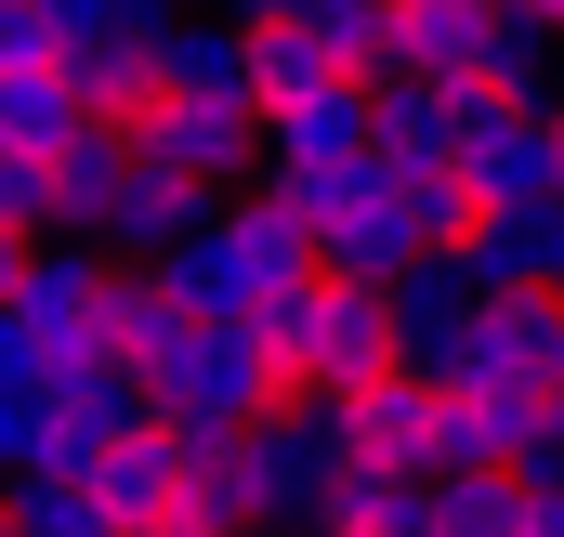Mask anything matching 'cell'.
Segmentation results:
<instances>
[{"label": "cell", "instance_id": "8fae6325", "mask_svg": "<svg viewBox=\"0 0 564 537\" xmlns=\"http://www.w3.org/2000/svg\"><path fill=\"white\" fill-rule=\"evenodd\" d=\"M210 210H224V197H197V184H171L158 157H132V171H119V197H106V237H93V250H119V263L158 275L197 223H210Z\"/></svg>", "mask_w": 564, "mask_h": 537}, {"label": "cell", "instance_id": "30bf717a", "mask_svg": "<svg viewBox=\"0 0 564 537\" xmlns=\"http://www.w3.org/2000/svg\"><path fill=\"white\" fill-rule=\"evenodd\" d=\"M459 263L486 302H512V288H552L564 302V197H525V210H486L473 237H459Z\"/></svg>", "mask_w": 564, "mask_h": 537}, {"label": "cell", "instance_id": "5b68a950", "mask_svg": "<svg viewBox=\"0 0 564 537\" xmlns=\"http://www.w3.org/2000/svg\"><path fill=\"white\" fill-rule=\"evenodd\" d=\"M250 472H263V512L302 525V512L355 472V406H315V394L263 406V419H250Z\"/></svg>", "mask_w": 564, "mask_h": 537}, {"label": "cell", "instance_id": "603a6c76", "mask_svg": "<svg viewBox=\"0 0 564 537\" xmlns=\"http://www.w3.org/2000/svg\"><path fill=\"white\" fill-rule=\"evenodd\" d=\"M184 328H197V315H184V302H171L158 275H119V328H106V341H119V368H144V381H158Z\"/></svg>", "mask_w": 564, "mask_h": 537}, {"label": "cell", "instance_id": "6da1fadb", "mask_svg": "<svg viewBox=\"0 0 564 537\" xmlns=\"http://www.w3.org/2000/svg\"><path fill=\"white\" fill-rule=\"evenodd\" d=\"M263 354H276V381H289V394H315V406L381 394V381L408 368V341H394V288H355V275H315V288H289L276 315H263Z\"/></svg>", "mask_w": 564, "mask_h": 537}, {"label": "cell", "instance_id": "ba28073f", "mask_svg": "<svg viewBox=\"0 0 564 537\" xmlns=\"http://www.w3.org/2000/svg\"><path fill=\"white\" fill-rule=\"evenodd\" d=\"M355 157H381V92L368 79H328L289 119H263V184H315V171H355Z\"/></svg>", "mask_w": 564, "mask_h": 537}, {"label": "cell", "instance_id": "9c48e42d", "mask_svg": "<svg viewBox=\"0 0 564 537\" xmlns=\"http://www.w3.org/2000/svg\"><path fill=\"white\" fill-rule=\"evenodd\" d=\"M486 315V288H473V263L459 250H421V263L394 275V341H408V381H459V328Z\"/></svg>", "mask_w": 564, "mask_h": 537}, {"label": "cell", "instance_id": "3957f363", "mask_svg": "<svg viewBox=\"0 0 564 537\" xmlns=\"http://www.w3.org/2000/svg\"><path fill=\"white\" fill-rule=\"evenodd\" d=\"M302 210H315V263L355 275V288H394V275L421 263V223H408V184L381 171V157H355V171H315V184H289Z\"/></svg>", "mask_w": 564, "mask_h": 537}, {"label": "cell", "instance_id": "7c38bea8", "mask_svg": "<svg viewBox=\"0 0 564 537\" xmlns=\"http://www.w3.org/2000/svg\"><path fill=\"white\" fill-rule=\"evenodd\" d=\"M158 92H171V106H250V26H224V13L158 26ZM250 119H263V106H250Z\"/></svg>", "mask_w": 564, "mask_h": 537}, {"label": "cell", "instance_id": "9a60e30c", "mask_svg": "<svg viewBox=\"0 0 564 537\" xmlns=\"http://www.w3.org/2000/svg\"><path fill=\"white\" fill-rule=\"evenodd\" d=\"M473 53H486V0H394V66L381 79H473Z\"/></svg>", "mask_w": 564, "mask_h": 537}, {"label": "cell", "instance_id": "4fadbf2b", "mask_svg": "<svg viewBox=\"0 0 564 537\" xmlns=\"http://www.w3.org/2000/svg\"><path fill=\"white\" fill-rule=\"evenodd\" d=\"M355 459L368 472H446V394L433 381H381V394H355Z\"/></svg>", "mask_w": 564, "mask_h": 537}, {"label": "cell", "instance_id": "44dd1931", "mask_svg": "<svg viewBox=\"0 0 564 537\" xmlns=\"http://www.w3.org/2000/svg\"><path fill=\"white\" fill-rule=\"evenodd\" d=\"M525 512H539V498H525L512 472H433V525L446 537H525Z\"/></svg>", "mask_w": 564, "mask_h": 537}, {"label": "cell", "instance_id": "ac0fdd59", "mask_svg": "<svg viewBox=\"0 0 564 537\" xmlns=\"http://www.w3.org/2000/svg\"><path fill=\"white\" fill-rule=\"evenodd\" d=\"M0 537H119V512L93 498V472H26L0 498Z\"/></svg>", "mask_w": 564, "mask_h": 537}, {"label": "cell", "instance_id": "ffe728a7", "mask_svg": "<svg viewBox=\"0 0 564 537\" xmlns=\"http://www.w3.org/2000/svg\"><path fill=\"white\" fill-rule=\"evenodd\" d=\"M0 472L26 485V472H66V406L53 381H0Z\"/></svg>", "mask_w": 564, "mask_h": 537}, {"label": "cell", "instance_id": "e0dca14e", "mask_svg": "<svg viewBox=\"0 0 564 537\" xmlns=\"http://www.w3.org/2000/svg\"><path fill=\"white\" fill-rule=\"evenodd\" d=\"M119 171H132V132H79L66 144V157H53V237H106Z\"/></svg>", "mask_w": 564, "mask_h": 537}, {"label": "cell", "instance_id": "52a82bcc", "mask_svg": "<svg viewBox=\"0 0 564 537\" xmlns=\"http://www.w3.org/2000/svg\"><path fill=\"white\" fill-rule=\"evenodd\" d=\"M132 157H158V171L197 184V197H237V184L263 171V119H250V106H171V92H158V119L132 132Z\"/></svg>", "mask_w": 564, "mask_h": 537}, {"label": "cell", "instance_id": "83f0119b", "mask_svg": "<svg viewBox=\"0 0 564 537\" xmlns=\"http://www.w3.org/2000/svg\"><path fill=\"white\" fill-rule=\"evenodd\" d=\"M132 26H184V0H132Z\"/></svg>", "mask_w": 564, "mask_h": 537}, {"label": "cell", "instance_id": "d6986e66", "mask_svg": "<svg viewBox=\"0 0 564 537\" xmlns=\"http://www.w3.org/2000/svg\"><path fill=\"white\" fill-rule=\"evenodd\" d=\"M289 26H302L341 79H381V66H394V0H302Z\"/></svg>", "mask_w": 564, "mask_h": 537}, {"label": "cell", "instance_id": "277c9868", "mask_svg": "<svg viewBox=\"0 0 564 537\" xmlns=\"http://www.w3.org/2000/svg\"><path fill=\"white\" fill-rule=\"evenodd\" d=\"M459 184L486 210H525V197H564L552 184V106H512L486 79H459Z\"/></svg>", "mask_w": 564, "mask_h": 537}, {"label": "cell", "instance_id": "d4e9b609", "mask_svg": "<svg viewBox=\"0 0 564 537\" xmlns=\"http://www.w3.org/2000/svg\"><path fill=\"white\" fill-rule=\"evenodd\" d=\"M53 26H66V53H93V40H119L132 26V0H40Z\"/></svg>", "mask_w": 564, "mask_h": 537}, {"label": "cell", "instance_id": "5bb4252c", "mask_svg": "<svg viewBox=\"0 0 564 537\" xmlns=\"http://www.w3.org/2000/svg\"><path fill=\"white\" fill-rule=\"evenodd\" d=\"M302 537H446L433 525V472H368V459H355V472L302 512Z\"/></svg>", "mask_w": 564, "mask_h": 537}, {"label": "cell", "instance_id": "7402d4cb", "mask_svg": "<svg viewBox=\"0 0 564 537\" xmlns=\"http://www.w3.org/2000/svg\"><path fill=\"white\" fill-rule=\"evenodd\" d=\"M328 79H341V66H328L302 26H250V106H263V119H289V106L328 92Z\"/></svg>", "mask_w": 564, "mask_h": 537}, {"label": "cell", "instance_id": "2e32d148", "mask_svg": "<svg viewBox=\"0 0 564 537\" xmlns=\"http://www.w3.org/2000/svg\"><path fill=\"white\" fill-rule=\"evenodd\" d=\"M381 92V171H446L459 157V92L446 79H368Z\"/></svg>", "mask_w": 564, "mask_h": 537}, {"label": "cell", "instance_id": "4316f807", "mask_svg": "<svg viewBox=\"0 0 564 537\" xmlns=\"http://www.w3.org/2000/svg\"><path fill=\"white\" fill-rule=\"evenodd\" d=\"M539 512H525V537H564V485H525Z\"/></svg>", "mask_w": 564, "mask_h": 537}, {"label": "cell", "instance_id": "7a4b0ae2", "mask_svg": "<svg viewBox=\"0 0 564 537\" xmlns=\"http://www.w3.org/2000/svg\"><path fill=\"white\" fill-rule=\"evenodd\" d=\"M144 394H158V432L210 446V432H250L263 406H289V381H276V354H263V328H184Z\"/></svg>", "mask_w": 564, "mask_h": 537}, {"label": "cell", "instance_id": "f1b7e54d", "mask_svg": "<svg viewBox=\"0 0 564 537\" xmlns=\"http://www.w3.org/2000/svg\"><path fill=\"white\" fill-rule=\"evenodd\" d=\"M552 184H564V106H552Z\"/></svg>", "mask_w": 564, "mask_h": 537}, {"label": "cell", "instance_id": "cb8c5ba5", "mask_svg": "<svg viewBox=\"0 0 564 537\" xmlns=\"http://www.w3.org/2000/svg\"><path fill=\"white\" fill-rule=\"evenodd\" d=\"M40 66H66V26L40 0H0V79H40Z\"/></svg>", "mask_w": 564, "mask_h": 537}, {"label": "cell", "instance_id": "484cf974", "mask_svg": "<svg viewBox=\"0 0 564 537\" xmlns=\"http://www.w3.org/2000/svg\"><path fill=\"white\" fill-rule=\"evenodd\" d=\"M26 275H40V237H13V223H0V315L26 302Z\"/></svg>", "mask_w": 564, "mask_h": 537}, {"label": "cell", "instance_id": "8992f818", "mask_svg": "<svg viewBox=\"0 0 564 537\" xmlns=\"http://www.w3.org/2000/svg\"><path fill=\"white\" fill-rule=\"evenodd\" d=\"M486 381H525V394H564V302L552 288H512L459 328V381L446 394H486Z\"/></svg>", "mask_w": 564, "mask_h": 537}]
</instances>
